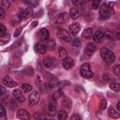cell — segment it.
I'll return each mask as SVG.
<instances>
[{
	"mask_svg": "<svg viewBox=\"0 0 120 120\" xmlns=\"http://www.w3.org/2000/svg\"><path fill=\"white\" fill-rule=\"evenodd\" d=\"M100 55H101V58L107 63H112L115 60L114 53L106 47H103L100 49Z\"/></svg>",
	"mask_w": 120,
	"mask_h": 120,
	"instance_id": "obj_1",
	"label": "cell"
},
{
	"mask_svg": "<svg viewBox=\"0 0 120 120\" xmlns=\"http://www.w3.org/2000/svg\"><path fill=\"white\" fill-rule=\"evenodd\" d=\"M80 74L82 77L85 79H91L94 76V73L92 72L90 68V64L89 63H83L81 68H80Z\"/></svg>",
	"mask_w": 120,
	"mask_h": 120,
	"instance_id": "obj_2",
	"label": "cell"
},
{
	"mask_svg": "<svg viewBox=\"0 0 120 120\" xmlns=\"http://www.w3.org/2000/svg\"><path fill=\"white\" fill-rule=\"evenodd\" d=\"M82 12V5H77V6H73L72 8H70V11H69V17L73 20H77L81 14Z\"/></svg>",
	"mask_w": 120,
	"mask_h": 120,
	"instance_id": "obj_3",
	"label": "cell"
},
{
	"mask_svg": "<svg viewBox=\"0 0 120 120\" xmlns=\"http://www.w3.org/2000/svg\"><path fill=\"white\" fill-rule=\"evenodd\" d=\"M40 97H41V95H40V93H39L38 91H33V92L29 95V97H28L29 104L32 105V106L38 104V103L39 102Z\"/></svg>",
	"mask_w": 120,
	"mask_h": 120,
	"instance_id": "obj_4",
	"label": "cell"
},
{
	"mask_svg": "<svg viewBox=\"0 0 120 120\" xmlns=\"http://www.w3.org/2000/svg\"><path fill=\"white\" fill-rule=\"evenodd\" d=\"M57 37L62 39L65 42H69L71 40V36L69 34V32L66 29H60L57 31Z\"/></svg>",
	"mask_w": 120,
	"mask_h": 120,
	"instance_id": "obj_5",
	"label": "cell"
},
{
	"mask_svg": "<svg viewBox=\"0 0 120 120\" xmlns=\"http://www.w3.org/2000/svg\"><path fill=\"white\" fill-rule=\"evenodd\" d=\"M46 110H47L48 114L51 115V116H54L57 113V112H56V101L54 99H52V98L50 99V103L46 107Z\"/></svg>",
	"mask_w": 120,
	"mask_h": 120,
	"instance_id": "obj_6",
	"label": "cell"
},
{
	"mask_svg": "<svg viewBox=\"0 0 120 120\" xmlns=\"http://www.w3.org/2000/svg\"><path fill=\"white\" fill-rule=\"evenodd\" d=\"M20 17L22 18V20H24V19H27L29 17H31L33 15V8L28 7V8H20L19 9V13Z\"/></svg>",
	"mask_w": 120,
	"mask_h": 120,
	"instance_id": "obj_7",
	"label": "cell"
},
{
	"mask_svg": "<svg viewBox=\"0 0 120 120\" xmlns=\"http://www.w3.org/2000/svg\"><path fill=\"white\" fill-rule=\"evenodd\" d=\"M69 19V14L67 13V12H62V13H59L55 18H54V22L56 23H64L66 22H68Z\"/></svg>",
	"mask_w": 120,
	"mask_h": 120,
	"instance_id": "obj_8",
	"label": "cell"
},
{
	"mask_svg": "<svg viewBox=\"0 0 120 120\" xmlns=\"http://www.w3.org/2000/svg\"><path fill=\"white\" fill-rule=\"evenodd\" d=\"M99 17L100 19H108L110 17V13L108 11V8H107V4L106 3H103L100 8H99Z\"/></svg>",
	"mask_w": 120,
	"mask_h": 120,
	"instance_id": "obj_9",
	"label": "cell"
},
{
	"mask_svg": "<svg viewBox=\"0 0 120 120\" xmlns=\"http://www.w3.org/2000/svg\"><path fill=\"white\" fill-rule=\"evenodd\" d=\"M16 115H17V117H18L19 119H21V120H30V119H31L30 113H29L26 110H24V109L19 110V111L17 112Z\"/></svg>",
	"mask_w": 120,
	"mask_h": 120,
	"instance_id": "obj_10",
	"label": "cell"
},
{
	"mask_svg": "<svg viewBox=\"0 0 120 120\" xmlns=\"http://www.w3.org/2000/svg\"><path fill=\"white\" fill-rule=\"evenodd\" d=\"M8 64H9V66H11L12 68H20V67L22 66V60H21L20 57L13 55V56H11V57L9 58Z\"/></svg>",
	"mask_w": 120,
	"mask_h": 120,
	"instance_id": "obj_11",
	"label": "cell"
},
{
	"mask_svg": "<svg viewBox=\"0 0 120 120\" xmlns=\"http://www.w3.org/2000/svg\"><path fill=\"white\" fill-rule=\"evenodd\" d=\"M81 30V26H80V23L79 22H73L72 24L69 25V28H68V32L70 34V36H76Z\"/></svg>",
	"mask_w": 120,
	"mask_h": 120,
	"instance_id": "obj_12",
	"label": "cell"
},
{
	"mask_svg": "<svg viewBox=\"0 0 120 120\" xmlns=\"http://www.w3.org/2000/svg\"><path fill=\"white\" fill-rule=\"evenodd\" d=\"M42 64L46 68H52L55 66V59L53 57H46L43 59Z\"/></svg>",
	"mask_w": 120,
	"mask_h": 120,
	"instance_id": "obj_13",
	"label": "cell"
},
{
	"mask_svg": "<svg viewBox=\"0 0 120 120\" xmlns=\"http://www.w3.org/2000/svg\"><path fill=\"white\" fill-rule=\"evenodd\" d=\"M12 95H13L14 98H15L18 102H23V101H24V97H23L22 91L21 89H18V88L14 89V90L12 91Z\"/></svg>",
	"mask_w": 120,
	"mask_h": 120,
	"instance_id": "obj_14",
	"label": "cell"
},
{
	"mask_svg": "<svg viewBox=\"0 0 120 120\" xmlns=\"http://www.w3.org/2000/svg\"><path fill=\"white\" fill-rule=\"evenodd\" d=\"M34 49H35L36 52H38V53H39V54H44V53L46 52V51H47V48H46L45 44L42 43V42H38V43H36L35 46H34Z\"/></svg>",
	"mask_w": 120,
	"mask_h": 120,
	"instance_id": "obj_15",
	"label": "cell"
},
{
	"mask_svg": "<svg viewBox=\"0 0 120 120\" xmlns=\"http://www.w3.org/2000/svg\"><path fill=\"white\" fill-rule=\"evenodd\" d=\"M3 83L7 86V87H9V88H13V87H15L16 85H17V82L13 80V79H11L9 76H5L4 77V79H3Z\"/></svg>",
	"mask_w": 120,
	"mask_h": 120,
	"instance_id": "obj_16",
	"label": "cell"
},
{
	"mask_svg": "<svg viewBox=\"0 0 120 120\" xmlns=\"http://www.w3.org/2000/svg\"><path fill=\"white\" fill-rule=\"evenodd\" d=\"M96 49H97V46L94 42H88L85 47V53L87 55H92L95 52Z\"/></svg>",
	"mask_w": 120,
	"mask_h": 120,
	"instance_id": "obj_17",
	"label": "cell"
},
{
	"mask_svg": "<svg viewBox=\"0 0 120 120\" xmlns=\"http://www.w3.org/2000/svg\"><path fill=\"white\" fill-rule=\"evenodd\" d=\"M73 66H74V60L70 56H68L63 60V67L66 69H70Z\"/></svg>",
	"mask_w": 120,
	"mask_h": 120,
	"instance_id": "obj_18",
	"label": "cell"
},
{
	"mask_svg": "<svg viewBox=\"0 0 120 120\" xmlns=\"http://www.w3.org/2000/svg\"><path fill=\"white\" fill-rule=\"evenodd\" d=\"M49 31L46 29V28H41L39 31H38V38L41 41H45V40H48L49 38Z\"/></svg>",
	"mask_w": 120,
	"mask_h": 120,
	"instance_id": "obj_19",
	"label": "cell"
},
{
	"mask_svg": "<svg viewBox=\"0 0 120 120\" xmlns=\"http://www.w3.org/2000/svg\"><path fill=\"white\" fill-rule=\"evenodd\" d=\"M62 106L65 110H70L72 107V101L68 97H63L62 100Z\"/></svg>",
	"mask_w": 120,
	"mask_h": 120,
	"instance_id": "obj_20",
	"label": "cell"
},
{
	"mask_svg": "<svg viewBox=\"0 0 120 120\" xmlns=\"http://www.w3.org/2000/svg\"><path fill=\"white\" fill-rule=\"evenodd\" d=\"M92 36H93L94 42H97V43H99V42H101L104 39V34L101 31H97Z\"/></svg>",
	"mask_w": 120,
	"mask_h": 120,
	"instance_id": "obj_21",
	"label": "cell"
},
{
	"mask_svg": "<svg viewBox=\"0 0 120 120\" xmlns=\"http://www.w3.org/2000/svg\"><path fill=\"white\" fill-rule=\"evenodd\" d=\"M108 114H109V116H110V117L114 118V119L118 118V117H119V115H120L119 111L115 110V109H114V108H112V107H110V108H109V110H108Z\"/></svg>",
	"mask_w": 120,
	"mask_h": 120,
	"instance_id": "obj_22",
	"label": "cell"
},
{
	"mask_svg": "<svg viewBox=\"0 0 120 120\" xmlns=\"http://www.w3.org/2000/svg\"><path fill=\"white\" fill-rule=\"evenodd\" d=\"M22 22V18L20 17V15L17 13V14H13L11 15L10 17V22H11V25H16L18 23H20Z\"/></svg>",
	"mask_w": 120,
	"mask_h": 120,
	"instance_id": "obj_23",
	"label": "cell"
},
{
	"mask_svg": "<svg viewBox=\"0 0 120 120\" xmlns=\"http://www.w3.org/2000/svg\"><path fill=\"white\" fill-rule=\"evenodd\" d=\"M93 35V29L91 27H88V28H85L82 33V38H89L90 37H92Z\"/></svg>",
	"mask_w": 120,
	"mask_h": 120,
	"instance_id": "obj_24",
	"label": "cell"
},
{
	"mask_svg": "<svg viewBox=\"0 0 120 120\" xmlns=\"http://www.w3.org/2000/svg\"><path fill=\"white\" fill-rule=\"evenodd\" d=\"M58 55H59V57H60L61 60H64L66 57L68 56V52H67V51H66V49L63 48V47H60V48L58 49Z\"/></svg>",
	"mask_w": 120,
	"mask_h": 120,
	"instance_id": "obj_25",
	"label": "cell"
},
{
	"mask_svg": "<svg viewBox=\"0 0 120 120\" xmlns=\"http://www.w3.org/2000/svg\"><path fill=\"white\" fill-rule=\"evenodd\" d=\"M62 97H64V93H63L62 89H59V90H57L56 92H54V93L52 94V98L54 99L55 101H57V100H58L60 98H62Z\"/></svg>",
	"mask_w": 120,
	"mask_h": 120,
	"instance_id": "obj_26",
	"label": "cell"
},
{
	"mask_svg": "<svg viewBox=\"0 0 120 120\" xmlns=\"http://www.w3.org/2000/svg\"><path fill=\"white\" fill-rule=\"evenodd\" d=\"M9 40H10V36L6 33L5 35H3V36L0 37V45H5V44H7Z\"/></svg>",
	"mask_w": 120,
	"mask_h": 120,
	"instance_id": "obj_27",
	"label": "cell"
},
{
	"mask_svg": "<svg viewBox=\"0 0 120 120\" xmlns=\"http://www.w3.org/2000/svg\"><path fill=\"white\" fill-rule=\"evenodd\" d=\"M58 120H67L68 119V112L65 110H60L57 112Z\"/></svg>",
	"mask_w": 120,
	"mask_h": 120,
	"instance_id": "obj_28",
	"label": "cell"
},
{
	"mask_svg": "<svg viewBox=\"0 0 120 120\" xmlns=\"http://www.w3.org/2000/svg\"><path fill=\"white\" fill-rule=\"evenodd\" d=\"M45 46H46L47 50L52 51V50H53V49L55 48V41H54L53 39H50V40L45 44Z\"/></svg>",
	"mask_w": 120,
	"mask_h": 120,
	"instance_id": "obj_29",
	"label": "cell"
},
{
	"mask_svg": "<svg viewBox=\"0 0 120 120\" xmlns=\"http://www.w3.org/2000/svg\"><path fill=\"white\" fill-rule=\"evenodd\" d=\"M21 90L25 92V93H27V92L32 91V86L30 84H28V83H22L21 85Z\"/></svg>",
	"mask_w": 120,
	"mask_h": 120,
	"instance_id": "obj_30",
	"label": "cell"
},
{
	"mask_svg": "<svg viewBox=\"0 0 120 120\" xmlns=\"http://www.w3.org/2000/svg\"><path fill=\"white\" fill-rule=\"evenodd\" d=\"M110 88L112 90V91H115V92H118L120 90V84L119 82H112L110 84Z\"/></svg>",
	"mask_w": 120,
	"mask_h": 120,
	"instance_id": "obj_31",
	"label": "cell"
},
{
	"mask_svg": "<svg viewBox=\"0 0 120 120\" xmlns=\"http://www.w3.org/2000/svg\"><path fill=\"white\" fill-rule=\"evenodd\" d=\"M114 5H115V2H110V3L107 5V8H108V11H109L110 15L114 13V9H113V7H114Z\"/></svg>",
	"mask_w": 120,
	"mask_h": 120,
	"instance_id": "obj_32",
	"label": "cell"
},
{
	"mask_svg": "<svg viewBox=\"0 0 120 120\" xmlns=\"http://www.w3.org/2000/svg\"><path fill=\"white\" fill-rule=\"evenodd\" d=\"M98 107H99V109L100 110H105L106 108H107V100L105 99V98H103V99H101L100 100V102H99V105H98Z\"/></svg>",
	"mask_w": 120,
	"mask_h": 120,
	"instance_id": "obj_33",
	"label": "cell"
},
{
	"mask_svg": "<svg viewBox=\"0 0 120 120\" xmlns=\"http://www.w3.org/2000/svg\"><path fill=\"white\" fill-rule=\"evenodd\" d=\"M1 7L4 8V9H8L9 8H10V2L9 1H8V0H3L2 2H1Z\"/></svg>",
	"mask_w": 120,
	"mask_h": 120,
	"instance_id": "obj_34",
	"label": "cell"
},
{
	"mask_svg": "<svg viewBox=\"0 0 120 120\" xmlns=\"http://www.w3.org/2000/svg\"><path fill=\"white\" fill-rule=\"evenodd\" d=\"M71 43H72V45H73L74 47H76V48H79V47L81 46V40H80L79 38H73V39L71 40Z\"/></svg>",
	"mask_w": 120,
	"mask_h": 120,
	"instance_id": "obj_35",
	"label": "cell"
},
{
	"mask_svg": "<svg viewBox=\"0 0 120 120\" xmlns=\"http://www.w3.org/2000/svg\"><path fill=\"white\" fill-rule=\"evenodd\" d=\"M103 34H104V37H107L110 39H112V38H114V35H113L112 31H111V30H106L105 33H103Z\"/></svg>",
	"mask_w": 120,
	"mask_h": 120,
	"instance_id": "obj_36",
	"label": "cell"
},
{
	"mask_svg": "<svg viewBox=\"0 0 120 120\" xmlns=\"http://www.w3.org/2000/svg\"><path fill=\"white\" fill-rule=\"evenodd\" d=\"M58 84H59L58 81H56V80H52V81H51V82H49L48 86H49L50 88H54V87H56Z\"/></svg>",
	"mask_w": 120,
	"mask_h": 120,
	"instance_id": "obj_37",
	"label": "cell"
},
{
	"mask_svg": "<svg viewBox=\"0 0 120 120\" xmlns=\"http://www.w3.org/2000/svg\"><path fill=\"white\" fill-rule=\"evenodd\" d=\"M35 118H36L37 120H46V116H45L44 114H42V113H38V112L35 113Z\"/></svg>",
	"mask_w": 120,
	"mask_h": 120,
	"instance_id": "obj_38",
	"label": "cell"
},
{
	"mask_svg": "<svg viewBox=\"0 0 120 120\" xmlns=\"http://www.w3.org/2000/svg\"><path fill=\"white\" fill-rule=\"evenodd\" d=\"M100 5V1L99 0H94L92 2V8L93 9H97Z\"/></svg>",
	"mask_w": 120,
	"mask_h": 120,
	"instance_id": "obj_39",
	"label": "cell"
},
{
	"mask_svg": "<svg viewBox=\"0 0 120 120\" xmlns=\"http://www.w3.org/2000/svg\"><path fill=\"white\" fill-rule=\"evenodd\" d=\"M119 69H120V65H115V66L113 67V69H112V71H113L114 75H116V76H119V74H120V71H119Z\"/></svg>",
	"mask_w": 120,
	"mask_h": 120,
	"instance_id": "obj_40",
	"label": "cell"
},
{
	"mask_svg": "<svg viewBox=\"0 0 120 120\" xmlns=\"http://www.w3.org/2000/svg\"><path fill=\"white\" fill-rule=\"evenodd\" d=\"M6 116V110L2 104H0V117H5Z\"/></svg>",
	"mask_w": 120,
	"mask_h": 120,
	"instance_id": "obj_41",
	"label": "cell"
},
{
	"mask_svg": "<svg viewBox=\"0 0 120 120\" xmlns=\"http://www.w3.org/2000/svg\"><path fill=\"white\" fill-rule=\"evenodd\" d=\"M6 32H7V28H6V26L4 25V24H2V23H0V35H5L6 34Z\"/></svg>",
	"mask_w": 120,
	"mask_h": 120,
	"instance_id": "obj_42",
	"label": "cell"
},
{
	"mask_svg": "<svg viewBox=\"0 0 120 120\" xmlns=\"http://www.w3.org/2000/svg\"><path fill=\"white\" fill-rule=\"evenodd\" d=\"M22 27H19V28H17V29L15 30L14 34H13L14 38H17V37H19V36H20V34H21V32H22Z\"/></svg>",
	"mask_w": 120,
	"mask_h": 120,
	"instance_id": "obj_43",
	"label": "cell"
},
{
	"mask_svg": "<svg viewBox=\"0 0 120 120\" xmlns=\"http://www.w3.org/2000/svg\"><path fill=\"white\" fill-rule=\"evenodd\" d=\"M5 16H6V11H5V9L2 7H0V20L4 19Z\"/></svg>",
	"mask_w": 120,
	"mask_h": 120,
	"instance_id": "obj_44",
	"label": "cell"
},
{
	"mask_svg": "<svg viewBox=\"0 0 120 120\" xmlns=\"http://www.w3.org/2000/svg\"><path fill=\"white\" fill-rule=\"evenodd\" d=\"M10 107H11V109H15L16 108V106H17V104H16V102H15V98H11L10 99Z\"/></svg>",
	"mask_w": 120,
	"mask_h": 120,
	"instance_id": "obj_45",
	"label": "cell"
},
{
	"mask_svg": "<svg viewBox=\"0 0 120 120\" xmlns=\"http://www.w3.org/2000/svg\"><path fill=\"white\" fill-rule=\"evenodd\" d=\"M80 119H81V117H80V115L77 114V113L73 114V115L71 116V118H70V120H80Z\"/></svg>",
	"mask_w": 120,
	"mask_h": 120,
	"instance_id": "obj_46",
	"label": "cell"
},
{
	"mask_svg": "<svg viewBox=\"0 0 120 120\" xmlns=\"http://www.w3.org/2000/svg\"><path fill=\"white\" fill-rule=\"evenodd\" d=\"M5 93H6V88H5L4 86L0 85V98H1Z\"/></svg>",
	"mask_w": 120,
	"mask_h": 120,
	"instance_id": "obj_47",
	"label": "cell"
},
{
	"mask_svg": "<svg viewBox=\"0 0 120 120\" xmlns=\"http://www.w3.org/2000/svg\"><path fill=\"white\" fill-rule=\"evenodd\" d=\"M37 24H38V21H34V22H32V27H35Z\"/></svg>",
	"mask_w": 120,
	"mask_h": 120,
	"instance_id": "obj_48",
	"label": "cell"
},
{
	"mask_svg": "<svg viewBox=\"0 0 120 120\" xmlns=\"http://www.w3.org/2000/svg\"><path fill=\"white\" fill-rule=\"evenodd\" d=\"M117 109H118V111L120 110V102H119V101L117 102Z\"/></svg>",
	"mask_w": 120,
	"mask_h": 120,
	"instance_id": "obj_49",
	"label": "cell"
},
{
	"mask_svg": "<svg viewBox=\"0 0 120 120\" xmlns=\"http://www.w3.org/2000/svg\"><path fill=\"white\" fill-rule=\"evenodd\" d=\"M46 120H53V119H46Z\"/></svg>",
	"mask_w": 120,
	"mask_h": 120,
	"instance_id": "obj_50",
	"label": "cell"
},
{
	"mask_svg": "<svg viewBox=\"0 0 120 120\" xmlns=\"http://www.w3.org/2000/svg\"><path fill=\"white\" fill-rule=\"evenodd\" d=\"M80 120H82V119H80Z\"/></svg>",
	"mask_w": 120,
	"mask_h": 120,
	"instance_id": "obj_51",
	"label": "cell"
}]
</instances>
